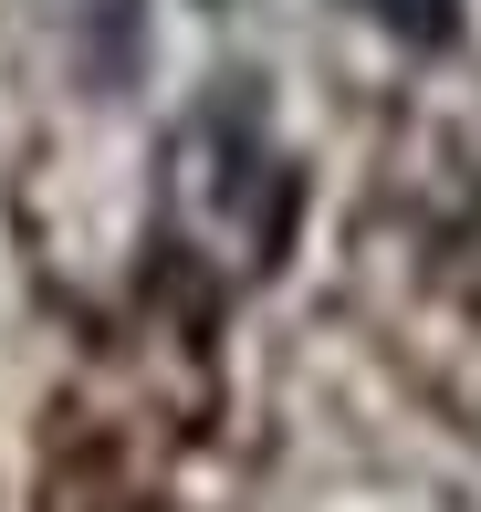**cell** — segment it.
<instances>
[{
  "label": "cell",
  "instance_id": "obj_1",
  "mask_svg": "<svg viewBox=\"0 0 481 512\" xmlns=\"http://www.w3.org/2000/svg\"><path fill=\"white\" fill-rule=\"evenodd\" d=\"M366 11H377L398 42H419V53H440V42L461 32V0H366Z\"/></svg>",
  "mask_w": 481,
  "mask_h": 512
}]
</instances>
